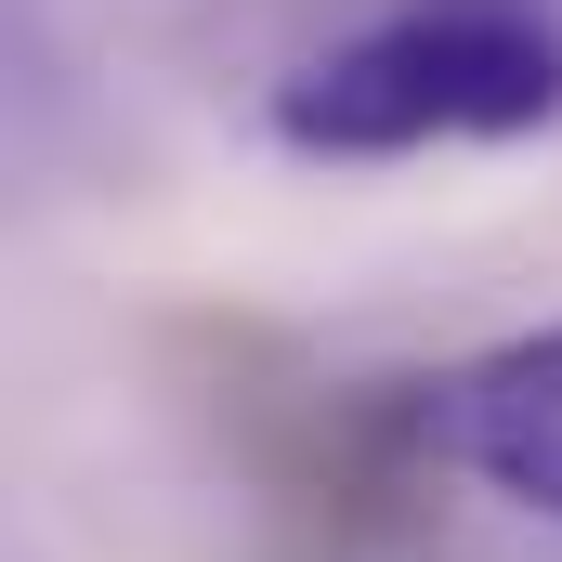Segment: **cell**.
I'll list each match as a JSON object with an SVG mask.
<instances>
[{
    "instance_id": "obj_1",
    "label": "cell",
    "mask_w": 562,
    "mask_h": 562,
    "mask_svg": "<svg viewBox=\"0 0 562 562\" xmlns=\"http://www.w3.org/2000/svg\"><path fill=\"white\" fill-rule=\"evenodd\" d=\"M562 119V13L550 0H380L276 79L262 132L327 170H393L445 144H524Z\"/></svg>"
},
{
    "instance_id": "obj_2",
    "label": "cell",
    "mask_w": 562,
    "mask_h": 562,
    "mask_svg": "<svg viewBox=\"0 0 562 562\" xmlns=\"http://www.w3.org/2000/svg\"><path fill=\"white\" fill-rule=\"evenodd\" d=\"M419 445L445 471H471L484 497L562 524V327H524V340L458 353L419 393Z\"/></svg>"
}]
</instances>
